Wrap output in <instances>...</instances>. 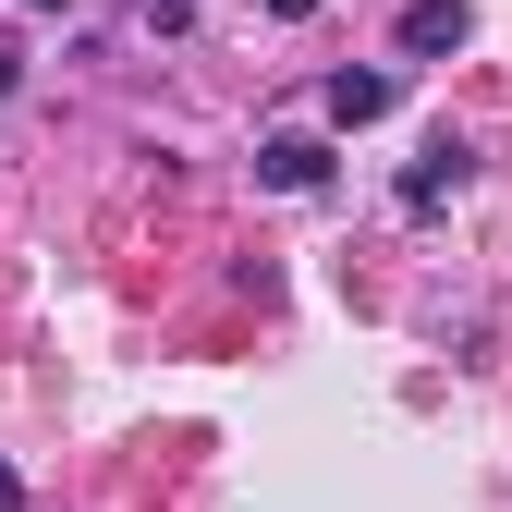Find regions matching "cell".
Here are the masks:
<instances>
[{"label":"cell","instance_id":"obj_1","mask_svg":"<svg viewBox=\"0 0 512 512\" xmlns=\"http://www.w3.org/2000/svg\"><path fill=\"white\" fill-rule=\"evenodd\" d=\"M464 183H476V159H464L452 135H439V147H427V159L403 171V220H439V208H452V196H464Z\"/></svg>","mask_w":512,"mask_h":512},{"label":"cell","instance_id":"obj_2","mask_svg":"<svg viewBox=\"0 0 512 512\" xmlns=\"http://www.w3.org/2000/svg\"><path fill=\"white\" fill-rule=\"evenodd\" d=\"M256 183H269V196H317V183H330V147L317 135H269L256 147Z\"/></svg>","mask_w":512,"mask_h":512},{"label":"cell","instance_id":"obj_3","mask_svg":"<svg viewBox=\"0 0 512 512\" xmlns=\"http://www.w3.org/2000/svg\"><path fill=\"white\" fill-rule=\"evenodd\" d=\"M464 37H476L464 0H403V61H439V49H464Z\"/></svg>","mask_w":512,"mask_h":512},{"label":"cell","instance_id":"obj_4","mask_svg":"<svg viewBox=\"0 0 512 512\" xmlns=\"http://www.w3.org/2000/svg\"><path fill=\"white\" fill-rule=\"evenodd\" d=\"M403 74H330V122H391Z\"/></svg>","mask_w":512,"mask_h":512},{"label":"cell","instance_id":"obj_5","mask_svg":"<svg viewBox=\"0 0 512 512\" xmlns=\"http://www.w3.org/2000/svg\"><path fill=\"white\" fill-rule=\"evenodd\" d=\"M147 25H171V37H183V25H196V0H147Z\"/></svg>","mask_w":512,"mask_h":512},{"label":"cell","instance_id":"obj_6","mask_svg":"<svg viewBox=\"0 0 512 512\" xmlns=\"http://www.w3.org/2000/svg\"><path fill=\"white\" fill-rule=\"evenodd\" d=\"M0 512H25V476H13V464H0Z\"/></svg>","mask_w":512,"mask_h":512},{"label":"cell","instance_id":"obj_7","mask_svg":"<svg viewBox=\"0 0 512 512\" xmlns=\"http://www.w3.org/2000/svg\"><path fill=\"white\" fill-rule=\"evenodd\" d=\"M13 86H25V61H13V49H0V98H13Z\"/></svg>","mask_w":512,"mask_h":512},{"label":"cell","instance_id":"obj_8","mask_svg":"<svg viewBox=\"0 0 512 512\" xmlns=\"http://www.w3.org/2000/svg\"><path fill=\"white\" fill-rule=\"evenodd\" d=\"M269 13H281V25H305V13H317V0H269Z\"/></svg>","mask_w":512,"mask_h":512},{"label":"cell","instance_id":"obj_9","mask_svg":"<svg viewBox=\"0 0 512 512\" xmlns=\"http://www.w3.org/2000/svg\"><path fill=\"white\" fill-rule=\"evenodd\" d=\"M37 13H74V0H37Z\"/></svg>","mask_w":512,"mask_h":512}]
</instances>
